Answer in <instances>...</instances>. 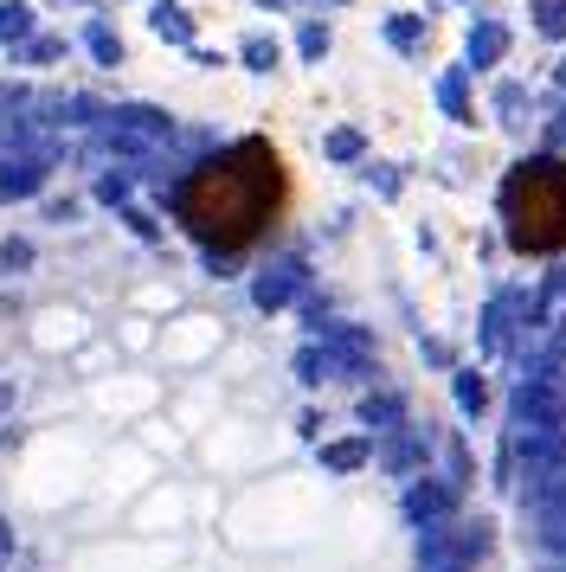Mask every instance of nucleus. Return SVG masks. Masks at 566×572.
Masks as SVG:
<instances>
[{"instance_id":"obj_1","label":"nucleus","mask_w":566,"mask_h":572,"mask_svg":"<svg viewBox=\"0 0 566 572\" xmlns=\"http://www.w3.org/2000/svg\"><path fill=\"white\" fill-rule=\"evenodd\" d=\"M283 200V167H278V148L271 142H232L225 154L200 161L181 194H174V219L207 245L212 258L219 251H238L251 245L271 213Z\"/></svg>"},{"instance_id":"obj_2","label":"nucleus","mask_w":566,"mask_h":572,"mask_svg":"<svg viewBox=\"0 0 566 572\" xmlns=\"http://www.w3.org/2000/svg\"><path fill=\"white\" fill-rule=\"evenodd\" d=\"M502 219L515 251H566V161L561 154H534L502 181Z\"/></svg>"},{"instance_id":"obj_3","label":"nucleus","mask_w":566,"mask_h":572,"mask_svg":"<svg viewBox=\"0 0 566 572\" xmlns=\"http://www.w3.org/2000/svg\"><path fill=\"white\" fill-rule=\"evenodd\" d=\"M103 142L116 148V154H155V148L174 142V123L155 103H123V110L103 116Z\"/></svg>"},{"instance_id":"obj_4","label":"nucleus","mask_w":566,"mask_h":572,"mask_svg":"<svg viewBox=\"0 0 566 572\" xmlns=\"http://www.w3.org/2000/svg\"><path fill=\"white\" fill-rule=\"evenodd\" d=\"M46 174H52V148H13V154L0 161V200H26V194H39Z\"/></svg>"},{"instance_id":"obj_5","label":"nucleus","mask_w":566,"mask_h":572,"mask_svg":"<svg viewBox=\"0 0 566 572\" xmlns=\"http://www.w3.org/2000/svg\"><path fill=\"white\" fill-rule=\"evenodd\" d=\"M296 289H303V264H271V271L251 284V302H258V309H283Z\"/></svg>"},{"instance_id":"obj_6","label":"nucleus","mask_w":566,"mask_h":572,"mask_svg":"<svg viewBox=\"0 0 566 572\" xmlns=\"http://www.w3.org/2000/svg\"><path fill=\"white\" fill-rule=\"evenodd\" d=\"M148 26H155V39H168V46H194V13H187L181 0H155V7H148Z\"/></svg>"},{"instance_id":"obj_7","label":"nucleus","mask_w":566,"mask_h":572,"mask_svg":"<svg viewBox=\"0 0 566 572\" xmlns=\"http://www.w3.org/2000/svg\"><path fill=\"white\" fill-rule=\"evenodd\" d=\"M502 52H508V26L502 20H477V33H470V72H490V65H502Z\"/></svg>"},{"instance_id":"obj_8","label":"nucleus","mask_w":566,"mask_h":572,"mask_svg":"<svg viewBox=\"0 0 566 572\" xmlns=\"http://www.w3.org/2000/svg\"><path fill=\"white\" fill-rule=\"evenodd\" d=\"M33 26H39V20H33L26 0H0V46H33V39H39Z\"/></svg>"},{"instance_id":"obj_9","label":"nucleus","mask_w":566,"mask_h":572,"mask_svg":"<svg viewBox=\"0 0 566 572\" xmlns=\"http://www.w3.org/2000/svg\"><path fill=\"white\" fill-rule=\"evenodd\" d=\"M438 103H444V116H451V123H477V110H470V77H464V72L438 77Z\"/></svg>"},{"instance_id":"obj_10","label":"nucleus","mask_w":566,"mask_h":572,"mask_svg":"<svg viewBox=\"0 0 566 572\" xmlns=\"http://www.w3.org/2000/svg\"><path fill=\"white\" fill-rule=\"evenodd\" d=\"M84 46H90L97 65H123V39H116L110 20H90V26H84Z\"/></svg>"},{"instance_id":"obj_11","label":"nucleus","mask_w":566,"mask_h":572,"mask_svg":"<svg viewBox=\"0 0 566 572\" xmlns=\"http://www.w3.org/2000/svg\"><path fill=\"white\" fill-rule=\"evenodd\" d=\"M238 59H245V72H278V39H271V33H251V39L238 46Z\"/></svg>"},{"instance_id":"obj_12","label":"nucleus","mask_w":566,"mask_h":572,"mask_svg":"<svg viewBox=\"0 0 566 572\" xmlns=\"http://www.w3.org/2000/svg\"><path fill=\"white\" fill-rule=\"evenodd\" d=\"M508 322H515V315H508V302H490V315H483V348H490V355L508 348V335H515Z\"/></svg>"},{"instance_id":"obj_13","label":"nucleus","mask_w":566,"mask_h":572,"mask_svg":"<svg viewBox=\"0 0 566 572\" xmlns=\"http://www.w3.org/2000/svg\"><path fill=\"white\" fill-rule=\"evenodd\" d=\"M419 39H424V20H419V13H393V20H386V46H406V52H413Z\"/></svg>"},{"instance_id":"obj_14","label":"nucleus","mask_w":566,"mask_h":572,"mask_svg":"<svg viewBox=\"0 0 566 572\" xmlns=\"http://www.w3.org/2000/svg\"><path fill=\"white\" fill-rule=\"evenodd\" d=\"M329 161H360V154H367V136H360V129H329Z\"/></svg>"},{"instance_id":"obj_15","label":"nucleus","mask_w":566,"mask_h":572,"mask_svg":"<svg viewBox=\"0 0 566 572\" xmlns=\"http://www.w3.org/2000/svg\"><path fill=\"white\" fill-rule=\"evenodd\" d=\"M521 110H528V90H521V84H495V116H502V123H521Z\"/></svg>"},{"instance_id":"obj_16","label":"nucleus","mask_w":566,"mask_h":572,"mask_svg":"<svg viewBox=\"0 0 566 572\" xmlns=\"http://www.w3.org/2000/svg\"><path fill=\"white\" fill-rule=\"evenodd\" d=\"M296 46H303V59H322V52H329V26H322V20H303Z\"/></svg>"},{"instance_id":"obj_17","label":"nucleus","mask_w":566,"mask_h":572,"mask_svg":"<svg viewBox=\"0 0 566 572\" xmlns=\"http://www.w3.org/2000/svg\"><path fill=\"white\" fill-rule=\"evenodd\" d=\"M59 59H65V39H52V33H39L26 46V65H59Z\"/></svg>"},{"instance_id":"obj_18","label":"nucleus","mask_w":566,"mask_h":572,"mask_svg":"<svg viewBox=\"0 0 566 572\" xmlns=\"http://www.w3.org/2000/svg\"><path fill=\"white\" fill-rule=\"evenodd\" d=\"M547 39H566V0H541V20H534Z\"/></svg>"},{"instance_id":"obj_19","label":"nucleus","mask_w":566,"mask_h":572,"mask_svg":"<svg viewBox=\"0 0 566 572\" xmlns=\"http://www.w3.org/2000/svg\"><path fill=\"white\" fill-rule=\"evenodd\" d=\"M97 200L123 207V200H130V174H103V181H97Z\"/></svg>"},{"instance_id":"obj_20","label":"nucleus","mask_w":566,"mask_h":572,"mask_svg":"<svg viewBox=\"0 0 566 572\" xmlns=\"http://www.w3.org/2000/svg\"><path fill=\"white\" fill-rule=\"evenodd\" d=\"M0 264H7V271H26V264H33V245H26V238H7V245H0Z\"/></svg>"},{"instance_id":"obj_21","label":"nucleus","mask_w":566,"mask_h":572,"mask_svg":"<svg viewBox=\"0 0 566 572\" xmlns=\"http://www.w3.org/2000/svg\"><path fill=\"white\" fill-rule=\"evenodd\" d=\"M457 399H464V412H483V380H477V373H457Z\"/></svg>"},{"instance_id":"obj_22","label":"nucleus","mask_w":566,"mask_h":572,"mask_svg":"<svg viewBox=\"0 0 566 572\" xmlns=\"http://www.w3.org/2000/svg\"><path fill=\"white\" fill-rule=\"evenodd\" d=\"M360 457H367V444H329V463H335V470H354Z\"/></svg>"},{"instance_id":"obj_23","label":"nucleus","mask_w":566,"mask_h":572,"mask_svg":"<svg viewBox=\"0 0 566 572\" xmlns=\"http://www.w3.org/2000/svg\"><path fill=\"white\" fill-rule=\"evenodd\" d=\"M367 181H373V187H380V194H399V174H393V167H380V161H373V167H367Z\"/></svg>"},{"instance_id":"obj_24","label":"nucleus","mask_w":566,"mask_h":572,"mask_svg":"<svg viewBox=\"0 0 566 572\" xmlns=\"http://www.w3.org/2000/svg\"><path fill=\"white\" fill-rule=\"evenodd\" d=\"M123 219H130V232H136V238H155V219L142 213V207H123Z\"/></svg>"},{"instance_id":"obj_25","label":"nucleus","mask_w":566,"mask_h":572,"mask_svg":"<svg viewBox=\"0 0 566 572\" xmlns=\"http://www.w3.org/2000/svg\"><path fill=\"white\" fill-rule=\"evenodd\" d=\"M71 7H97V0H71Z\"/></svg>"},{"instance_id":"obj_26","label":"nucleus","mask_w":566,"mask_h":572,"mask_svg":"<svg viewBox=\"0 0 566 572\" xmlns=\"http://www.w3.org/2000/svg\"><path fill=\"white\" fill-rule=\"evenodd\" d=\"M561 84H566V65H561Z\"/></svg>"}]
</instances>
